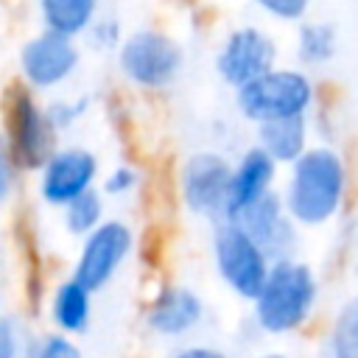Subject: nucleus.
<instances>
[{"mask_svg":"<svg viewBox=\"0 0 358 358\" xmlns=\"http://www.w3.org/2000/svg\"><path fill=\"white\" fill-rule=\"evenodd\" d=\"M347 162L333 145H308L291 165L282 187V204L302 229L330 224L347 199Z\"/></svg>","mask_w":358,"mask_h":358,"instance_id":"f257e3e1","label":"nucleus"},{"mask_svg":"<svg viewBox=\"0 0 358 358\" xmlns=\"http://www.w3.org/2000/svg\"><path fill=\"white\" fill-rule=\"evenodd\" d=\"M232 162L213 148H199L182 157L176 168V199L182 210L193 218L221 221L227 218V193H229Z\"/></svg>","mask_w":358,"mask_h":358,"instance_id":"1a4fd4ad","label":"nucleus"},{"mask_svg":"<svg viewBox=\"0 0 358 358\" xmlns=\"http://www.w3.org/2000/svg\"><path fill=\"white\" fill-rule=\"evenodd\" d=\"M34 187H36V199L50 207V210H62L67 201H73L76 196L98 187L101 179V157L78 143H59L53 148V154L39 165V171L34 173Z\"/></svg>","mask_w":358,"mask_h":358,"instance_id":"9b49d317","label":"nucleus"},{"mask_svg":"<svg viewBox=\"0 0 358 358\" xmlns=\"http://www.w3.org/2000/svg\"><path fill=\"white\" fill-rule=\"evenodd\" d=\"M0 299H3V274H0Z\"/></svg>","mask_w":358,"mask_h":358,"instance_id":"7c9ffc66","label":"nucleus"},{"mask_svg":"<svg viewBox=\"0 0 358 358\" xmlns=\"http://www.w3.org/2000/svg\"><path fill=\"white\" fill-rule=\"evenodd\" d=\"M213 268L218 280L243 302H252L268 274L271 257L263 252V246L232 218H221L213 227L210 241Z\"/></svg>","mask_w":358,"mask_h":358,"instance_id":"0eeeda50","label":"nucleus"},{"mask_svg":"<svg viewBox=\"0 0 358 358\" xmlns=\"http://www.w3.org/2000/svg\"><path fill=\"white\" fill-rule=\"evenodd\" d=\"M25 355V336L14 316L0 313V358H22Z\"/></svg>","mask_w":358,"mask_h":358,"instance_id":"bb28decb","label":"nucleus"},{"mask_svg":"<svg viewBox=\"0 0 358 358\" xmlns=\"http://www.w3.org/2000/svg\"><path fill=\"white\" fill-rule=\"evenodd\" d=\"M81 62H84L81 39H70L45 28L28 34L14 53L17 78L39 95H53L64 90L81 70Z\"/></svg>","mask_w":358,"mask_h":358,"instance_id":"423d86ee","label":"nucleus"},{"mask_svg":"<svg viewBox=\"0 0 358 358\" xmlns=\"http://www.w3.org/2000/svg\"><path fill=\"white\" fill-rule=\"evenodd\" d=\"M266 20L282 22V25H296L310 14L313 0H249Z\"/></svg>","mask_w":358,"mask_h":358,"instance_id":"393cba45","label":"nucleus"},{"mask_svg":"<svg viewBox=\"0 0 358 358\" xmlns=\"http://www.w3.org/2000/svg\"><path fill=\"white\" fill-rule=\"evenodd\" d=\"M0 134L6 137L22 173H36L39 165L59 145V131L50 123L48 106L39 92L20 78L8 81L0 95Z\"/></svg>","mask_w":358,"mask_h":358,"instance_id":"20e7f679","label":"nucleus"},{"mask_svg":"<svg viewBox=\"0 0 358 358\" xmlns=\"http://www.w3.org/2000/svg\"><path fill=\"white\" fill-rule=\"evenodd\" d=\"M257 358H288V355H282V352H263V355H257Z\"/></svg>","mask_w":358,"mask_h":358,"instance_id":"c756f323","label":"nucleus"},{"mask_svg":"<svg viewBox=\"0 0 358 358\" xmlns=\"http://www.w3.org/2000/svg\"><path fill=\"white\" fill-rule=\"evenodd\" d=\"M92 313H95V294L73 274L62 277L48 291V322L53 330L78 338L90 330Z\"/></svg>","mask_w":358,"mask_h":358,"instance_id":"2eb2a0df","label":"nucleus"},{"mask_svg":"<svg viewBox=\"0 0 358 358\" xmlns=\"http://www.w3.org/2000/svg\"><path fill=\"white\" fill-rule=\"evenodd\" d=\"M280 165L255 143L232 162L229 171V193H227V218H235L241 210L263 199L274 190Z\"/></svg>","mask_w":358,"mask_h":358,"instance_id":"4468645a","label":"nucleus"},{"mask_svg":"<svg viewBox=\"0 0 358 358\" xmlns=\"http://www.w3.org/2000/svg\"><path fill=\"white\" fill-rule=\"evenodd\" d=\"M115 67L126 87L145 95L168 92L187 67L185 42L162 25H137L126 31L115 50Z\"/></svg>","mask_w":358,"mask_h":358,"instance_id":"7ed1b4c3","label":"nucleus"},{"mask_svg":"<svg viewBox=\"0 0 358 358\" xmlns=\"http://www.w3.org/2000/svg\"><path fill=\"white\" fill-rule=\"evenodd\" d=\"M280 59V45L271 31L257 22H238L224 31L213 53V70L218 81L229 90L271 70Z\"/></svg>","mask_w":358,"mask_h":358,"instance_id":"9d476101","label":"nucleus"},{"mask_svg":"<svg viewBox=\"0 0 358 358\" xmlns=\"http://www.w3.org/2000/svg\"><path fill=\"white\" fill-rule=\"evenodd\" d=\"M106 204H109V199L101 193V187H92V190L76 196L73 201H67L59 210L62 213V229L73 238H84L87 232H92L106 218Z\"/></svg>","mask_w":358,"mask_h":358,"instance_id":"6ab92c4d","label":"nucleus"},{"mask_svg":"<svg viewBox=\"0 0 358 358\" xmlns=\"http://www.w3.org/2000/svg\"><path fill=\"white\" fill-rule=\"evenodd\" d=\"M137 249V235L134 227L123 218H103L92 232L78 238L76 260H73V277L81 280L92 294H101L109 288L126 263L131 260Z\"/></svg>","mask_w":358,"mask_h":358,"instance_id":"6e6552de","label":"nucleus"},{"mask_svg":"<svg viewBox=\"0 0 358 358\" xmlns=\"http://www.w3.org/2000/svg\"><path fill=\"white\" fill-rule=\"evenodd\" d=\"M143 185H145V173H143V168L134 165V162H117V165H112L106 173H101V179H98L101 193H103L106 199H112V201H126V199H131L134 193H140Z\"/></svg>","mask_w":358,"mask_h":358,"instance_id":"4be33fe9","label":"nucleus"},{"mask_svg":"<svg viewBox=\"0 0 358 358\" xmlns=\"http://www.w3.org/2000/svg\"><path fill=\"white\" fill-rule=\"evenodd\" d=\"M338 53V31L333 22L324 20H302L296 22V34H294V56L296 64L305 70H316L324 67L336 59Z\"/></svg>","mask_w":358,"mask_h":358,"instance_id":"a211bd4d","label":"nucleus"},{"mask_svg":"<svg viewBox=\"0 0 358 358\" xmlns=\"http://www.w3.org/2000/svg\"><path fill=\"white\" fill-rule=\"evenodd\" d=\"M123 36H126V28H123L120 17L101 11V14L92 20V25L87 28V34L81 36V42H84L92 53H98V56H115V50L120 48Z\"/></svg>","mask_w":358,"mask_h":358,"instance_id":"5701e85b","label":"nucleus"},{"mask_svg":"<svg viewBox=\"0 0 358 358\" xmlns=\"http://www.w3.org/2000/svg\"><path fill=\"white\" fill-rule=\"evenodd\" d=\"M235 92V109L246 123L310 115L316 106V81L305 67L274 64L263 76L246 81Z\"/></svg>","mask_w":358,"mask_h":358,"instance_id":"39448f33","label":"nucleus"},{"mask_svg":"<svg viewBox=\"0 0 358 358\" xmlns=\"http://www.w3.org/2000/svg\"><path fill=\"white\" fill-rule=\"evenodd\" d=\"M232 221H238L263 246V252L271 260L294 257L296 243H299V227L288 215L280 193H274V190L266 193L263 199H257L255 204H249L246 210H241Z\"/></svg>","mask_w":358,"mask_h":358,"instance_id":"ddd939ff","label":"nucleus"},{"mask_svg":"<svg viewBox=\"0 0 358 358\" xmlns=\"http://www.w3.org/2000/svg\"><path fill=\"white\" fill-rule=\"evenodd\" d=\"M101 14V0H34L36 25L70 39H81Z\"/></svg>","mask_w":358,"mask_h":358,"instance_id":"f3484780","label":"nucleus"},{"mask_svg":"<svg viewBox=\"0 0 358 358\" xmlns=\"http://www.w3.org/2000/svg\"><path fill=\"white\" fill-rule=\"evenodd\" d=\"M20 176H22V168L17 165L6 137L0 134V207H6L14 199V193L20 187Z\"/></svg>","mask_w":358,"mask_h":358,"instance_id":"a878e982","label":"nucleus"},{"mask_svg":"<svg viewBox=\"0 0 358 358\" xmlns=\"http://www.w3.org/2000/svg\"><path fill=\"white\" fill-rule=\"evenodd\" d=\"M0 64H3V39H0Z\"/></svg>","mask_w":358,"mask_h":358,"instance_id":"2f4dec72","label":"nucleus"},{"mask_svg":"<svg viewBox=\"0 0 358 358\" xmlns=\"http://www.w3.org/2000/svg\"><path fill=\"white\" fill-rule=\"evenodd\" d=\"M25 358H87L81 344L59 330L39 333L31 344H25Z\"/></svg>","mask_w":358,"mask_h":358,"instance_id":"b1692460","label":"nucleus"},{"mask_svg":"<svg viewBox=\"0 0 358 358\" xmlns=\"http://www.w3.org/2000/svg\"><path fill=\"white\" fill-rule=\"evenodd\" d=\"M319 299L313 268L296 257L271 260L268 274L252 299V322L266 336H291L302 330Z\"/></svg>","mask_w":358,"mask_h":358,"instance_id":"f03ea898","label":"nucleus"},{"mask_svg":"<svg viewBox=\"0 0 358 358\" xmlns=\"http://www.w3.org/2000/svg\"><path fill=\"white\" fill-rule=\"evenodd\" d=\"M48 106V115H50V123L56 126L59 134L64 131H73L92 109V98L87 92H70V95H56L45 101Z\"/></svg>","mask_w":358,"mask_h":358,"instance_id":"412c9836","label":"nucleus"},{"mask_svg":"<svg viewBox=\"0 0 358 358\" xmlns=\"http://www.w3.org/2000/svg\"><path fill=\"white\" fill-rule=\"evenodd\" d=\"M255 131H257L255 143L277 165H291L310 145V120H308V115L266 120V123H257Z\"/></svg>","mask_w":358,"mask_h":358,"instance_id":"dca6fc26","label":"nucleus"},{"mask_svg":"<svg viewBox=\"0 0 358 358\" xmlns=\"http://www.w3.org/2000/svg\"><path fill=\"white\" fill-rule=\"evenodd\" d=\"M327 358H358V294L350 296L333 319Z\"/></svg>","mask_w":358,"mask_h":358,"instance_id":"aec40b11","label":"nucleus"},{"mask_svg":"<svg viewBox=\"0 0 358 358\" xmlns=\"http://www.w3.org/2000/svg\"><path fill=\"white\" fill-rule=\"evenodd\" d=\"M162 358H229V355L213 344H187V347H182L171 355H162Z\"/></svg>","mask_w":358,"mask_h":358,"instance_id":"cd10ccee","label":"nucleus"},{"mask_svg":"<svg viewBox=\"0 0 358 358\" xmlns=\"http://www.w3.org/2000/svg\"><path fill=\"white\" fill-rule=\"evenodd\" d=\"M204 316H207V305H204L201 294L185 282L168 280L151 291V296L145 302L143 322L154 338L179 341V338L190 336L193 330H199Z\"/></svg>","mask_w":358,"mask_h":358,"instance_id":"f8f14e48","label":"nucleus"},{"mask_svg":"<svg viewBox=\"0 0 358 358\" xmlns=\"http://www.w3.org/2000/svg\"><path fill=\"white\" fill-rule=\"evenodd\" d=\"M352 271L358 277V224H355V235H352Z\"/></svg>","mask_w":358,"mask_h":358,"instance_id":"c85d7f7f","label":"nucleus"}]
</instances>
